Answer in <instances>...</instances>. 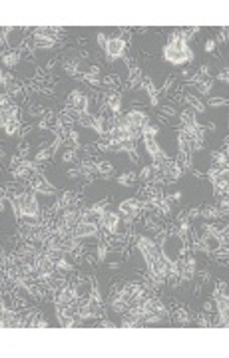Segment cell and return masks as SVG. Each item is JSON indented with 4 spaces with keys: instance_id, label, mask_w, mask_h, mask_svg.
Instances as JSON below:
<instances>
[{
    "instance_id": "44",
    "label": "cell",
    "mask_w": 229,
    "mask_h": 358,
    "mask_svg": "<svg viewBox=\"0 0 229 358\" xmlns=\"http://www.w3.org/2000/svg\"><path fill=\"white\" fill-rule=\"evenodd\" d=\"M4 78H6V74H4V72H2V66H0V86H2V84H4Z\"/></svg>"
},
{
    "instance_id": "4",
    "label": "cell",
    "mask_w": 229,
    "mask_h": 358,
    "mask_svg": "<svg viewBox=\"0 0 229 358\" xmlns=\"http://www.w3.org/2000/svg\"><path fill=\"white\" fill-rule=\"evenodd\" d=\"M126 48H128V40L126 38H122V36H108L106 42H104V46H102V52L106 56V62L114 64L120 58L126 56Z\"/></svg>"
},
{
    "instance_id": "19",
    "label": "cell",
    "mask_w": 229,
    "mask_h": 358,
    "mask_svg": "<svg viewBox=\"0 0 229 358\" xmlns=\"http://www.w3.org/2000/svg\"><path fill=\"white\" fill-rule=\"evenodd\" d=\"M12 122H18V107L10 103V105H6V107L0 109V130H4Z\"/></svg>"
},
{
    "instance_id": "38",
    "label": "cell",
    "mask_w": 229,
    "mask_h": 358,
    "mask_svg": "<svg viewBox=\"0 0 229 358\" xmlns=\"http://www.w3.org/2000/svg\"><path fill=\"white\" fill-rule=\"evenodd\" d=\"M76 155H78V150L70 148V150H66V152L62 154V161H64V163H72V161L76 159Z\"/></svg>"
},
{
    "instance_id": "42",
    "label": "cell",
    "mask_w": 229,
    "mask_h": 358,
    "mask_svg": "<svg viewBox=\"0 0 229 358\" xmlns=\"http://www.w3.org/2000/svg\"><path fill=\"white\" fill-rule=\"evenodd\" d=\"M66 175H68L70 179H74V177H78V169H76V167H74V169H68V173H66Z\"/></svg>"
},
{
    "instance_id": "34",
    "label": "cell",
    "mask_w": 229,
    "mask_h": 358,
    "mask_svg": "<svg viewBox=\"0 0 229 358\" xmlns=\"http://www.w3.org/2000/svg\"><path fill=\"white\" fill-rule=\"evenodd\" d=\"M227 100L225 98H209L207 103H205V107H211V109H217V107H225L227 105Z\"/></svg>"
},
{
    "instance_id": "30",
    "label": "cell",
    "mask_w": 229,
    "mask_h": 358,
    "mask_svg": "<svg viewBox=\"0 0 229 358\" xmlns=\"http://www.w3.org/2000/svg\"><path fill=\"white\" fill-rule=\"evenodd\" d=\"M144 82H146V84H144L142 88H146V92L150 94V103L156 107V105H158V100H160V92L154 88V84H152V80H150V78H146Z\"/></svg>"
},
{
    "instance_id": "17",
    "label": "cell",
    "mask_w": 229,
    "mask_h": 358,
    "mask_svg": "<svg viewBox=\"0 0 229 358\" xmlns=\"http://www.w3.org/2000/svg\"><path fill=\"white\" fill-rule=\"evenodd\" d=\"M20 60H22V50L10 48V50H6L0 56V66L6 68V70H14L20 64Z\"/></svg>"
},
{
    "instance_id": "1",
    "label": "cell",
    "mask_w": 229,
    "mask_h": 358,
    "mask_svg": "<svg viewBox=\"0 0 229 358\" xmlns=\"http://www.w3.org/2000/svg\"><path fill=\"white\" fill-rule=\"evenodd\" d=\"M162 58L177 68L183 64H191L195 60V54H193V48L189 46V38L185 30H175L168 36V42L164 44V50H162Z\"/></svg>"
},
{
    "instance_id": "40",
    "label": "cell",
    "mask_w": 229,
    "mask_h": 358,
    "mask_svg": "<svg viewBox=\"0 0 229 358\" xmlns=\"http://www.w3.org/2000/svg\"><path fill=\"white\" fill-rule=\"evenodd\" d=\"M217 80H219V82H223V84H227L229 82V72L227 70H221V72L217 74Z\"/></svg>"
},
{
    "instance_id": "3",
    "label": "cell",
    "mask_w": 229,
    "mask_h": 358,
    "mask_svg": "<svg viewBox=\"0 0 229 358\" xmlns=\"http://www.w3.org/2000/svg\"><path fill=\"white\" fill-rule=\"evenodd\" d=\"M213 308L217 312V324L219 326H227L229 320V299H227V285L225 283H217L215 291H213Z\"/></svg>"
},
{
    "instance_id": "43",
    "label": "cell",
    "mask_w": 229,
    "mask_h": 358,
    "mask_svg": "<svg viewBox=\"0 0 229 358\" xmlns=\"http://www.w3.org/2000/svg\"><path fill=\"white\" fill-rule=\"evenodd\" d=\"M108 267H110V269H120V267H122V263H120V261H114V263H110V265H108Z\"/></svg>"
},
{
    "instance_id": "24",
    "label": "cell",
    "mask_w": 229,
    "mask_h": 358,
    "mask_svg": "<svg viewBox=\"0 0 229 358\" xmlns=\"http://www.w3.org/2000/svg\"><path fill=\"white\" fill-rule=\"evenodd\" d=\"M183 100H185V103L191 107V111H195V113H203V111H205V103H203V100H199L197 96L187 94Z\"/></svg>"
},
{
    "instance_id": "12",
    "label": "cell",
    "mask_w": 229,
    "mask_h": 358,
    "mask_svg": "<svg viewBox=\"0 0 229 358\" xmlns=\"http://www.w3.org/2000/svg\"><path fill=\"white\" fill-rule=\"evenodd\" d=\"M98 225L108 235H118V231H120V213L118 211H104V215L100 217Z\"/></svg>"
},
{
    "instance_id": "14",
    "label": "cell",
    "mask_w": 229,
    "mask_h": 358,
    "mask_svg": "<svg viewBox=\"0 0 229 358\" xmlns=\"http://www.w3.org/2000/svg\"><path fill=\"white\" fill-rule=\"evenodd\" d=\"M189 84H193L195 86V90L201 94V96H209L211 92H213V80L209 78V76H203V74H193L191 78H189Z\"/></svg>"
},
{
    "instance_id": "29",
    "label": "cell",
    "mask_w": 229,
    "mask_h": 358,
    "mask_svg": "<svg viewBox=\"0 0 229 358\" xmlns=\"http://www.w3.org/2000/svg\"><path fill=\"white\" fill-rule=\"evenodd\" d=\"M96 173L102 177H110L114 173V163L112 161H98L96 163Z\"/></svg>"
},
{
    "instance_id": "5",
    "label": "cell",
    "mask_w": 229,
    "mask_h": 358,
    "mask_svg": "<svg viewBox=\"0 0 229 358\" xmlns=\"http://www.w3.org/2000/svg\"><path fill=\"white\" fill-rule=\"evenodd\" d=\"M207 177H209V181H211L217 197L227 195V177H229L227 167H215V165H211L207 169Z\"/></svg>"
},
{
    "instance_id": "36",
    "label": "cell",
    "mask_w": 229,
    "mask_h": 358,
    "mask_svg": "<svg viewBox=\"0 0 229 358\" xmlns=\"http://www.w3.org/2000/svg\"><path fill=\"white\" fill-rule=\"evenodd\" d=\"M195 324H197V326H211L213 322H211L209 314L203 312V314H197V316H195Z\"/></svg>"
},
{
    "instance_id": "2",
    "label": "cell",
    "mask_w": 229,
    "mask_h": 358,
    "mask_svg": "<svg viewBox=\"0 0 229 358\" xmlns=\"http://www.w3.org/2000/svg\"><path fill=\"white\" fill-rule=\"evenodd\" d=\"M8 203L14 209V217H24V219H30V221H36L40 217V203H38V197L34 191H24V193H18L14 199L8 197Z\"/></svg>"
},
{
    "instance_id": "31",
    "label": "cell",
    "mask_w": 229,
    "mask_h": 358,
    "mask_svg": "<svg viewBox=\"0 0 229 358\" xmlns=\"http://www.w3.org/2000/svg\"><path fill=\"white\" fill-rule=\"evenodd\" d=\"M173 318H175V322L177 324H181V326H185V324H191V316L183 310V308H179L175 314H173Z\"/></svg>"
},
{
    "instance_id": "35",
    "label": "cell",
    "mask_w": 229,
    "mask_h": 358,
    "mask_svg": "<svg viewBox=\"0 0 229 358\" xmlns=\"http://www.w3.org/2000/svg\"><path fill=\"white\" fill-rule=\"evenodd\" d=\"M108 251H110L108 243L100 241V243H98V261H100V263H104V261H106V257H108Z\"/></svg>"
},
{
    "instance_id": "16",
    "label": "cell",
    "mask_w": 229,
    "mask_h": 358,
    "mask_svg": "<svg viewBox=\"0 0 229 358\" xmlns=\"http://www.w3.org/2000/svg\"><path fill=\"white\" fill-rule=\"evenodd\" d=\"M36 171V163L34 161H20V163H16V167L12 169V177L14 179H18V181H26L32 173Z\"/></svg>"
},
{
    "instance_id": "7",
    "label": "cell",
    "mask_w": 229,
    "mask_h": 358,
    "mask_svg": "<svg viewBox=\"0 0 229 358\" xmlns=\"http://www.w3.org/2000/svg\"><path fill=\"white\" fill-rule=\"evenodd\" d=\"M136 247H138V251L144 257V263H146V265H150L156 257L160 255V247H158V243H156L152 237L140 235V237L136 239Z\"/></svg>"
},
{
    "instance_id": "11",
    "label": "cell",
    "mask_w": 229,
    "mask_h": 358,
    "mask_svg": "<svg viewBox=\"0 0 229 358\" xmlns=\"http://www.w3.org/2000/svg\"><path fill=\"white\" fill-rule=\"evenodd\" d=\"M142 211V203L136 199V197H130V199H124L122 203L118 205V213L124 215L126 223H132L136 219V215Z\"/></svg>"
},
{
    "instance_id": "45",
    "label": "cell",
    "mask_w": 229,
    "mask_h": 358,
    "mask_svg": "<svg viewBox=\"0 0 229 358\" xmlns=\"http://www.w3.org/2000/svg\"><path fill=\"white\" fill-rule=\"evenodd\" d=\"M4 201H6V195H4V197H0V213L4 211Z\"/></svg>"
},
{
    "instance_id": "25",
    "label": "cell",
    "mask_w": 229,
    "mask_h": 358,
    "mask_svg": "<svg viewBox=\"0 0 229 358\" xmlns=\"http://www.w3.org/2000/svg\"><path fill=\"white\" fill-rule=\"evenodd\" d=\"M136 177H138V173H136V171H128V173H120V175L116 177V183H118L120 187H130V185H134V181H136Z\"/></svg>"
},
{
    "instance_id": "15",
    "label": "cell",
    "mask_w": 229,
    "mask_h": 358,
    "mask_svg": "<svg viewBox=\"0 0 229 358\" xmlns=\"http://www.w3.org/2000/svg\"><path fill=\"white\" fill-rule=\"evenodd\" d=\"M30 185H32V191L34 193H38V195H56L58 189L48 181V179H44L42 175H38V177H34L32 181H30Z\"/></svg>"
},
{
    "instance_id": "9",
    "label": "cell",
    "mask_w": 229,
    "mask_h": 358,
    "mask_svg": "<svg viewBox=\"0 0 229 358\" xmlns=\"http://www.w3.org/2000/svg\"><path fill=\"white\" fill-rule=\"evenodd\" d=\"M26 320L20 318L12 308L4 305V301L0 299V328H14V326H24Z\"/></svg>"
},
{
    "instance_id": "13",
    "label": "cell",
    "mask_w": 229,
    "mask_h": 358,
    "mask_svg": "<svg viewBox=\"0 0 229 358\" xmlns=\"http://www.w3.org/2000/svg\"><path fill=\"white\" fill-rule=\"evenodd\" d=\"M160 173V177L164 179V181H168V183H173V181H177L179 177H181V173H183V169H181V165L177 163V161H172V159H168L166 161V165L158 171Z\"/></svg>"
},
{
    "instance_id": "37",
    "label": "cell",
    "mask_w": 229,
    "mask_h": 358,
    "mask_svg": "<svg viewBox=\"0 0 229 358\" xmlns=\"http://www.w3.org/2000/svg\"><path fill=\"white\" fill-rule=\"evenodd\" d=\"M50 157H52V150L44 148V150H40L38 154L34 155V163H40V161H44V159H50Z\"/></svg>"
},
{
    "instance_id": "41",
    "label": "cell",
    "mask_w": 229,
    "mask_h": 358,
    "mask_svg": "<svg viewBox=\"0 0 229 358\" xmlns=\"http://www.w3.org/2000/svg\"><path fill=\"white\" fill-rule=\"evenodd\" d=\"M211 310H213V301H205V303H203V312L209 314Z\"/></svg>"
},
{
    "instance_id": "18",
    "label": "cell",
    "mask_w": 229,
    "mask_h": 358,
    "mask_svg": "<svg viewBox=\"0 0 229 358\" xmlns=\"http://www.w3.org/2000/svg\"><path fill=\"white\" fill-rule=\"evenodd\" d=\"M98 227L100 225H94V223H82L78 221L76 227H74V237L76 239H90V237H98Z\"/></svg>"
},
{
    "instance_id": "10",
    "label": "cell",
    "mask_w": 229,
    "mask_h": 358,
    "mask_svg": "<svg viewBox=\"0 0 229 358\" xmlns=\"http://www.w3.org/2000/svg\"><path fill=\"white\" fill-rule=\"evenodd\" d=\"M78 289L74 285H62L58 289V295H56V303L58 308H70L76 301H78Z\"/></svg>"
},
{
    "instance_id": "8",
    "label": "cell",
    "mask_w": 229,
    "mask_h": 358,
    "mask_svg": "<svg viewBox=\"0 0 229 358\" xmlns=\"http://www.w3.org/2000/svg\"><path fill=\"white\" fill-rule=\"evenodd\" d=\"M66 105H68L72 111L80 113V115H90V100H88V96H86L84 92H80V90H72V92H70Z\"/></svg>"
},
{
    "instance_id": "39",
    "label": "cell",
    "mask_w": 229,
    "mask_h": 358,
    "mask_svg": "<svg viewBox=\"0 0 229 358\" xmlns=\"http://www.w3.org/2000/svg\"><path fill=\"white\" fill-rule=\"evenodd\" d=\"M215 48H217V42H215L213 38H209V40L203 44V50L207 52V54H213V52H215Z\"/></svg>"
},
{
    "instance_id": "26",
    "label": "cell",
    "mask_w": 229,
    "mask_h": 358,
    "mask_svg": "<svg viewBox=\"0 0 229 358\" xmlns=\"http://www.w3.org/2000/svg\"><path fill=\"white\" fill-rule=\"evenodd\" d=\"M76 203V195L74 193H64V195H60L56 201V207L54 209H72V205Z\"/></svg>"
},
{
    "instance_id": "23",
    "label": "cell",
    "mask_w": 229,
    "mask_h": 358,
    "mask_svg": "<svg viewBox=\"0 0 229 358\" xmlns=\"http://www.w3.org/2000/svg\"><path fill=\"white\" fill-rule=\"evenodd\" d=\"M106 105L110 107V111H112L114 115H120V113H122V96L116 94V92L108 94V96H106Z\"/></svg>"
},
{
    "instance_id": "33",
    "label": "cell",
    "mask_w": 229,
    "mask_h": 358,
    "mask_svg": "<svg viewBox=\"0 0 229 358\" xmlns=\"http://www.w3.org/2000/svg\"><path fill=\"white\" fill-rule=\"evenodd\" d=\"M213 165L215 167H227V154L225 152H215L213 154Z\"/></svg>"
},
{
    "instance_id": "6",
    "label": "cell",
    "mask_w": 229,
    "mask_h": 358,
    "mask_svg": "<svg viewBox=\"0 0 229 358\" xmlns=\"http://www.w3.org/2000/svg\"><path fill=\"white\" fill-rule=\"evenodd\" d=\"M175 263H177V279H179V283L195 279V275H197V259L195 257H179V259H175Z\"/></svg>"
},
{
    "instance_id": "20",
    "label": "cell",
    "mask_w": 229,
    "mask_h": 358,
    "mask_svg": "<svg viewBox=\"0 0 229 358\" xmlns=\"http://www.w3.org/2000/svg\"><path fill=\"white\" fill-rule=\"evenodd\" d=\"M108 308H110L112 312L122 314V312H126V310L130 308V305L126 303V299H124L118 291H114V295H112V297H110V301H108Z\"/></svg>"
},
{
    "instance_id": "21",
    "label": "cell",
    "mask_w": 229,
    "mask_h": 358,
    "mask_svg": "<svg viewBox=\"0 0 229 358\" xmlns=\"http://www.w3.org/2000/svg\"><path fill=\"white\" fill-rule=\"evenodd\" d=\"M62 70L68 74V76H80V58H76V56H68V58H64V62H62Z\"/></svg>"
},
{
    "instance_id": "28",
    "label": "cell",
    "mask_w": 229,
    "mask_h": 358,
    "mask_svg": "<svg viewBox=\"0 0 229 358\" xmlns=\"http://www.w3.org/2000/svg\"><path fill=\"white\" fill-rule=\"evenodd\" d=\"M201 217L207 221H217V219H223L225 213H221L217 207H205V209H201Z\"/></svg>"
},
{
    "instance_id": "22",
    "label": "cell",
    "mask_w": 229,
    "mask_h": 358,
    "mask_svg": "<svg viewBox=\"0 0 229 358\" xmlns=\"http://www.w3.org/2000/svg\"><path fill=\"white\" fill-rule=\"evenodd\" d=\"M76 169H78V177H84V179H92L96 175V163L90 159L76 163Z\"/></svg>"
},
{
    "instance_id": "27",
    "label": "cell",
    "mask_w": 229,
    "mask_h": 358,
    "mask_svg": "<svg viewBox=\"0 0 229 358\" xmlns=\"http://www.w3.org/2000/svg\"><path fill=\"white\" fill-rule=\"evenodd\" d=\"M56 46V38L48 36V38H34V48L36 50H50Z\"/></svg>"
},
{
    "instance_id": "32",
    "label": "cell",
    "mask_w": 229,
    "mask_h": 358,
    "mask_svg": "<svg viewBox=\"0 0 229 358\" xmlns=\"http://www.w3.org/2000/svg\"><path fill=\"white\" fill-rule=\"evenodd\" d=\"M54 263H56V271H72V269H74V265L66 259V255L54 259Z\"/></svg>"
}]
</instances>
